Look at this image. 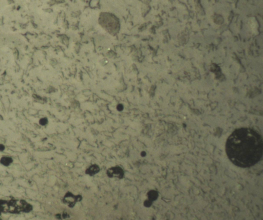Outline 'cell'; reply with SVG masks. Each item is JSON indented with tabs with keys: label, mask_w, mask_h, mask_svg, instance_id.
<instances>
[{
	"label": "cell",
	"mask_w": 263,
	"mask_h": 220,
	"mask_svg": "<svg viewBox=\"0 0 263 220\" xmlns=\"http://www.w3.org/2000/svg\"><path fill=\"white\" fill-rule=\"evenodd\" d=\"M262 138L254 130L242 128L236 130L227 139L226 152L233 164L250 167L259 162L263 155Z\"/></svg>",
	"instance_id": "cell-1"
},
{
	"label": "cell",
	"mask_w": 263,
	"mask_h": 220,
	"mask_svg": "<svg viewBox=\"0 0 263 220\" xmlns=\"http://www.w3.org/2000/svg\"><path fill=\"white\" fill-rule=\"evenodd\" d=\"M32 206L23 200H11L7 201L0 200V215L2 214L30 212Z\"/></svg>",
	"instance_id": "cell-2"
},
{
	"label": "cell",
	"mask_w": 263,
	"mask_h": 220,
	"mask_svg": "<svg viewBox=\"0 0 263 220\" xmlns=\"http://www.w3.org/2000/svg\"><path fill=\"white\" fill-rule=\"evenodd\" d=\"M108 177L121 179L124 176L123 169L119 166H115L109 168L107 171Z\"/></svg>",
	"instance_id": "cell-3"
},
{
	"label": "cell",
	"mask_w": 263,
	"mask_h": 220,
	"mask_svg": "<svg viewBox=\"0 0 263 220\" xmlns=\"http://www.w3.org/2000/svg\"><path fill=\"white\" fill-rule=\"evenodd\" d=\"M81 199L80 195H75L72 193L68 192L64 197V203L70 207H73L77 201H80Z\"/></svg>",
	"instance_id": "cell-4"
},
{
	"label": "cell",
	"mask_w": 263,
	"mask_h": 220,
	"mask_svg": "<svg viewBox=\"0 0 263 220\" xmlns=\"http://www.w3.org/2000/svg\"><path fill=\"white\" fill-rule=\"evenodd\" d=\"M100 171V168L97 165H92L86 170V173L89 176H95Z\"/></svg>",
	"instance_id": "cell-5"
},
{
	"label": "cell",
	"mask_w": 263,
	"mask_h": 220,
	"mask_svg": "<svg viewBox=\"0 0 263 220\" xmlns=\"http://www.w3.org/2000/svg\"><path fill=\"white\" fill-rule=\"evenodd\" d=\"M1 163L5 166H8L13 162V159L9 157H3L1 159Z\"/></svg>",
	"instance_id": "cell-6"
},
{
	"label": "cell",
	"mask_w": 263,
	"mask_h": 220,
	"mask_svg": "<svg viewBox=\"0 0 263 220\" xmlns=\"http://www.w3.org/2000/svg\"><path fill=\"white\" fill-rule=\"evenodd\" d=\"M39 123H40L41 125H42V126L46 125L47 123H48L47 119L46 118H43L41 119Z\"/></svg>",
	"instance_id": "cell-7"
},
{
	"label": "cell",
	"mask_w": 263,
	"mask_h": 220,
	"mask_svg": "<svg viewBox=\"0 0 263 220\" xmlns=\"http://www.w3.org/2000/svg\"><path fill=\"white\" fill-rule=\"evenodd\" d=\"M117 109L118 111H122L123 109V106L122 104H119L118 106H117Z\"/></svg>",
	"instance_id": "cell-8"
},
{
	"label": "cell",
	"mask_w": 263,
	"mask_h": 220,
	"mask_svg": "<svg viewBox=\"0 0 263 220\" xmlns=\"http://www.w3.org/2000/svg\"><path fill=\"white\" fill-rule=\"evenodd\" d=\"M4 149V146L3 145H0V151H3Z\"/></svg>",
	"instance_id": "cell-9"
}]
</instances>
